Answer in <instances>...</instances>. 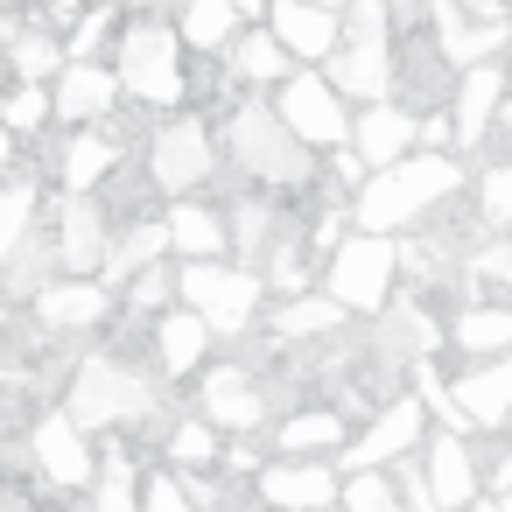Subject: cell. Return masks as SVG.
<instances>
[{
  "instance_id": "obj_24",
  "label": "cell",
  "mask_w": 512,
  "mask_h": 512,
  "mask_svg": "<svg viewBox=\"0 0 512 512\" xmlns=\"http://www.w3.org/2000/svg\"><path fill=\"white\" fill-rule=\"evenodd\" d=\"M148 344H155V365L169 372V379H183V372H197L204 365V351H211V323L197 316V309H169V316H155L148 323Z\"/></svg>"
},
{
  "instance_id": "obj_16",
  "label": "cell",
  "mask_w": 512,
  "mask_h": 512,
  "mask_svg": "<svg viewBox=\"0 0 512 512\" xmlns=\"http://www.w3.org/2000/svg\"><path fill=\"white\" fill-rule=\"evenodd\" d=\"M197 414H204L218 435H253V428L267 421V393H260V379H253L246 365H218V372H204V386H197Z\"/></svg>"
},
{
  "instance_id": "obj_20",
  "label": "cell",
  "mask_w": 512,
  "mask_h": 512,
  "mask_svg": "<svg viewBox=\"0 0 512 512\" xmlns=\"http://www.w3.org/2000/svg\"><path fill=\"white\" fill-rule=\"evenodd\" d=\"M505 85H512L505 64H477V71L456 78V106H449L456 148H484V141H491V120H498V106H505Z\"/></svg>"
},
{
  "instance_id": "obj_36",
  "label": "cell",
  "mask_w": 512,
  "mask_h": 512,
  "mask_svg": "<svg viewBox=\"0 0 512 512\" xmlns=\"http://www.w3.org/2000/svg\"><path fill=\"white\" fill-rule=\"evenodd\" d=\"M29 225H36V183L29 176L0 183V267L15 260V246L29 239Z\"/></svg>"
},
{
  "instance_id": "obj_35",
  "label": "cell",
  "mask_w": 512,
  "mask_h": 512,
  "mask_svg": "<svg viewBox=\"0 0 512 512\" xmlns=\"http://www.w3.org/2000/svg\"><path fill=\"white\" fill-rule=\"evenodd\" d=\"M8 71H15V85H50L64 71V50L43 29H15L8 36Z\"/></svg>"
},
{
  "instance_id": "obj_42",
  "label": "cell",
  "mask_w": 512,
  "mask_h": 512,
  "mask_svg": "<svg viewBox=\"0 0 512 512\" xmlns=\"http://www.w3.org/2000/svg\"><path fill=\"white\" fill-rule=\"evenodd\" d=\"M8 78L15 71H8V29H0V106H8Z\"/></svg>"
},
{
  "instance_id": "obj_26",
  "label": "cell",
  "mask_w": 512,
  "mask_h": 512,
  "mask_svg": "<svg viewBox=\"0 0 512 512\" xmlns=\"http://www.w3.org/2000/svg\"><path fill=\"white\" fill-rule=\"evenodd\" d=\"M449 344L477 365V358H512V302H470L449 316Z\"/></svg>"
},
{
  "instance_id": "obj_45",
  "label": "cell",
  "mask_w": 512,
  "mask_h": 512,
  "mask_svg": "<svg viewBox=\"0 0 512 512\" xmlns=\"http://www.w3.org/2000/svg\"><path fill=\"white\" fill-rule=\"evenodd\" d=\"M8 162H15V134H8V127H0V169H8Z\"/></svg>"
},
{
  "instance_id": "obj_19",
  "label": "cell",
  "mask_w": 512,
  "mask_h": 512,
  "mask_svg": "<svg viewBox=\"0 0 512 512\" xmlns=\"http://www.w3.org/2000/svg\"><path fill=\"white\" fill-rule=\"evenodd\" d=\"M449 393H456V407L470 414L477 435L512 428V358H477V365H463V372L449 379Z\"/></svg>"
},
{
  "instance_id": "obj_11",
  "label": "cell",
  "mask_w": 512,
  "mask_h": 512,
  "mask_svg": "<svg viewBox=\"0 0 512 512\" xmlns=\"http://www.w3.org/2000/svg\"><path fill=\"white\" fill-rule=\"evenodd\" d=\"M253 491L267 512H330L344 498V470L330 456H274L253 477Z\"/></svg>"
},
{
  "instance_id": "obj_5",
  "label": "cell",
  "mask_w": 512,
  "mask_h": 512,
  "mask_svg": "<svg viewBox=\"0 0 512 512\" xmlns=\"http://www.w3.org/2000/svg\"><path fill=\"white\" fill-rule=\"evenodd\" d=\"M85 435H106V428H120V421H148L155 414V379L141 372V365H127V358H113V351H92V358H78V372H71V407H64Z\"/></svg>"
},
{
  "instance_id": "obj_3",
  "label": "cell",
  "mask_w": 512,
  "mask_h": 512,
  "mask_svg": "<svg viewBox=\"0 0 512 512\" xmlns=\"http://www.w3.org/2000/svg\"><path fill=\"white\" fill-rule=\"evenodd\" d=\"M323 78L358 106H393L400 99V57H393V8L386 0H351L344 43H337Z\"/></svg>"
},
{
  "instance_id": "obj_41",
  "label": "cell",
  "mask_w": 512,
  "mask_h": 512,
  "mask_svg": "<svg viewBox=\"0 0 512 512\" xmlns=\"http://www.w3.org/2000/svg\"><path fill=\"white\" fill-rule=\"evenodd\" d=\"M141 512H197V498L183 491V477H176V470H155V477H148V491H141Z\"/></svg>"
},
{
  "instance_id": "obj_23",
  "label": "cell",
  "mask_w": 512,
  "mask_h": 512,
  "mask_svg": "<svg viewBox=\"0 0 512 512\" xmlns=\"http://www.w3.org/2000/svg\"><path fill=\"white\" fill-rule=\"evenodd\" d=\"M162 253H169V225H162V218L120 225V232H113V253H106V267H99V281L120 295V288H134L148 267H162Z\"/></svg>"
},
{
  "instance_id": "obj_33",
  "label": "cell",
  "mask_w": 512,
  "mask_h": 512,
  "mask_svg": "<svg viewBox=\"0 0 512 512\" xmlns=\"http://www.w3.org/2000/svg\"><path fill=\"white\" fill-rule=\"evenodd\" d=\"M141 491H148V477H134V456L113 442L92 477V512H141Z\"/></svg>"
},
{
  "instance_id": "obj_29",
  "label": "cell",
  "mask_w": 512,
  "mask_h": 512,
  "mask_svg": "<svg viewBox=\"0 0 512 512\" xmlns=\"http://www.w3.org/2000/svg\"><path fill=\"white\" fill-rule=\"evenodd\" d=\"M43 267H57V232L36 218V225H29V239L15 246V260L0 267V295H8V302H36V295L50 288V274H43Z\"/></svg>"
},
{
  "instance_id": "obj_32",
  "label": "cell",
  "mask_w": 512,
  "mask_h": 512,
  "mask_svg": "<svg viewBox=\"0 0 512 512\" xmlns=\"http://www.w3.org/2000/svg\"><path fill=\"white\" fill-rule=\"evenodd\" d=\"M225 225H232V253H239V267H260V260H267V246L288 232V225H281V211H274V204H253V197H246V204H232V218H225Z\"/></svg>"
},
{
  "instance_id": "obj_12",
  "label": "cell",
  "mask_w": 512,
  "mask_h": 512,
  "mask_svg": "<svg viewBox=\"0 0 512 512\" xmlns=\"http://www.w3.org/2000/svg\"><path fill=\"white\" fill-rule=\"evenodd\" d=\"M50 232H57V267L78 274V281H99V267H106L120 225H113V211H106L99 197H64Z\"/></svg>"
},
{
  "instance_id": "obj_14",
  "label": "cell",
  "mask_w": 512,
  "mask_h": 512,
  "mask_svg": "<svg viewBox=\"0 0 512 512\" xmlns=\"http://www.w3.org/2000/svg\"><path fill=\"white\" fill-rule=\"evenodd\" d=\"M351 155L365 162V169H393V162H407V155H421V113L414 106H358L351 113Z\"/></svg>"
},
{
  "instance_id": "obj_44",
  "label": "cell",
  "mask_w": 512,
  "mask_h": 512,
  "mask_svg": "<svg viewBox=\"0 0 512 512\" xmlns=\"http://www.w3.org/2000/svg\"><path fill=\"white\" fill-rule=\"evenodd\" d=\"M302 8H323V15H351V0H302Z\"/></svg>"
},
{
  "instance_id": "obj_15",
  "label": "cell",
  "mask_w": 512,
  "mask_h": 512,
  "mask_svg": "<svg viewBox=\"0 0 512 512\" xmlns=\"http://www.w3.org/2000/svg\"><path fill=\"white\" fill-rule=\"evenodd\" d=\"M29 309H36V330H43V337H85V330H99V323L113 316V288L64 274V281H50Z\"/></svg>"
},
{
  "instance_id": "obj_18",
  "label": "cell",
  "mask_w": 512,
  "mask_h": 512,
  "mask_svg": "<svg viewBox=\"0 0 512 512\" xmlns=\"http://www.w3.org/2000/svg\"><path fill=\"white\" fill-rule=\"evenodd\" d=\"M50 99H57L64 127H106L120 113V78L106 64H64L57 85H50Z\"/></svg>"
},
{
  "instance_id": "obj_27",
  "label": "cell",
  "mask_w": 512,
  "mask_h": 512,
  "mask_svg": "<svg viewBox=\"0 0 512 512\" xmlns=\"http://www.w3.org/2000/svg\"><path fill=\"white\" fill-rule=\"evenodd\" d=\"M344 442H351V421L337 407H302V414H281L274 428L281 456H344Z\"/></svg>"
},
{
  "instance_id": "obj_10",
  "label": "cell",
  "mask_w": 512,
  "mask_h": 512,
  "mask_svg": "<svg viewBox=\"0 0 512 512\" xmlns=\"http://www.w3.org/2000/svg\"><path fill=\"white\" fill-rule=\"evenodd\" d=\"M274 113L309 148H351V106L323 71H295L288 85H274Z\"/></svg>"
},
{
  "instance_id": "obj_25",
  "label": "cell",
  "mask_w": 512,
  "mask_h": 512,
  "mask_svg": "<svg viewBox=\"0 0 512 512\" xmlns=\"http://www.w3.org/2000/svg\"><path fill=\"white\" fill-rule=\"evenodd\" d=\"M113 169H120V148H113V134H106V127H78V134H71V148H64V162H57L64 197H99Z\"/></svg>"
},
{
  "instance_id": "obj_7",
  "label": "cell",
  "mask_w": 512,
  "mask_h": 512,
  "mask_svg": "<svg viewBox=\"0 0 512 512\" xmlns=\"http://www.w3.org/2000/svg\"><path fill=\"white\" fill-rule=\"evenodd\" d=\"M260 295L267 281L239 260H183V309H197L211 337H246L260 323Z\"/></svg>"
},
{
  "instance_id": "obj_8",
  "label": "cell",
  "mask_w": 512,
  "mask_h": 512,
  "mask_svg": "<svg viewBox=\"0 0 512 512\" xmlns=\"http://www.w3.org/2000/svg\"><path fill=\"white\" fill-rule=\"evenodd\" d=\"M211 176H218V141L197 113H176L148 134V183L162 197H197Z\"/></svg>"
},
{
  "instance_id": "obj_34",
  "label": "cell",
  "mask_w": 512,
  "mask_h": 512,
  "mask_svg": "<svg viewBox=\"0 0 512 512\" xmlns=\"http://www.w3.org/2000/svg\"><path fill=\"white\" fill-rule=\"evenodd\" d=\"M162 449H169V463H176V470H211V463H218V449H225V435H218L204 414H183V421H169Z\"/></svg>"
},
{
  "instance_id": "obj_30",
  "label": "cell",
  "mask_w": 512,
  "mask_h": 512,
  "mask_svg": "<svg viewBox=\"0 0 512 512\" xmlns=\"http://www.w3.org/2000/svg\"><path fill=\"white\" fill-rule=\"evenodd\" d=\"M225 64H232V78H239V85H253V92H274V85H288V78H295V71H288L295 57L281 50V36H274V29H246V36L232 43V57H225Z\"/></svg>"
},
{
  "instance_id": "obj_40",
  "label": "cell",
  "mask_w": 512,
  "mask_h": 512,
  "mask_svg": "<svg viewBox=\"0 0 512 512\" xmlns=\"http://www.w3.org/2000/svg\"><path fill=\"white\" fill-rule=\"evenodd\" d=\"M50 113H57L50 85H15V92H8V106H0V127H8V134L22 141V134H36V127H43Z\"/></svg>"
},
{
  "instance_id": "obj_48",
  "label": "cell",
  "mask_w": 512,
  "mask_h": 512,
  "mask_svg": "<svg viewBox=\"0 0 512 512\" xmlns=\"http://www.w3.org/2000/svg\"><path fill=\"white\" fill-rule=\"evenodd\" d=\"M498 512H512V491H505V498H498Z\"/></svg>"
},
{
  "instance_id": "obj_38",
  "label": "cell",
  "mask_w": 512,
  "mask_h": 512,
  "mask_svg": "<svg viewBox=\"0 0 512 512\" xmlns=\"http://www.w3.org/2000/svg\"><path fill=\"white\" fill-rule=\"evenodd\" d=\"M337 505H344V512H407V505H400V484H393V470H351Z\"/></svg>"
},
{
  "instance_id": "obj_39",
  "label": "cell",
  "mask_w": 512,
  "mask_h": 512,
  "mask_svg": "<svg viewBox=\"0 0 512 512\" xmlns=\"http://www.w3.org/2000/svg\"><path fill=\"white\" fill-rule=\"evenodd\" d=\"M463 267H470V281H477V288H491V302H498V295H512V232H491Z\"/></svg>"
},
{
  "instance_id": "obj_37",
  "label": "cell",
  "mask_w": 512,
  "mask_h": 512,
  "mask_svg": "<svg viewBox=\"0 0 512 512\" xmlns=\"http://www.w3.org/2000/svg\"><path fill=\"white\" fill-rule=\"evenodd\" d=\"M477 225L484 232H512V155L477 169Z\"/></svg>"
},
{
  "instance_id": "obj_9",
  "label": "cell",
  "mask_w": 512,
  "mask_h": 512,
  "mask_svg": "<svg viewBox=\"0 0 512 512\" xmlns=\"http://www.w3.org/2000/svg\"><path fill=\"white\" fill-rule=\"evenodd\" d=\"M421 442H428V407H421V393H407V400H379L372 421H365V435L344 442L337 470H344V477H351V470H393V463L421 456Z\"/></svg>"
},
{
  "instance_id": "obj_21",
  "label": "cell",
  "mask_w": 512,
  "mask_h": 512,
  "mask_svg": "<svg viewBox=\"0 0 512 512\" xmlns=\"http://www.w3.org/2000/svg\"><path fill=\"white\" fill-rule=\"evenodd\" d=\"M162 225H169V253H176V260H232V225H225L218 204L176 197V204L162 211Z\"/></svg>"
},
{
  "instance_id": "obj_47",
  "label": "cell",
  "mask_w": 512,
  "mask_h": 512,
  "mask_svg": "<svg viewBox=\"0 0 512 512\" xmlns=\"http://www.w3.org/2000/svg\"><path fill=\"white\" fill-rule=\"evenodd\" d=\"M0 344H8V295H0Z\"/></svg>"
},
{
  "instance_id": "obj_49",
  "label": "cell",
  "mask_w": 512,
  "mask_h": 512,
  "mask_svg": "<svg viewBox=\"0 0 512 512\" xmlns=\"http://www.w3.org/2000/svg\"><path fill=\"white\" fill-rule=\"evenodd\" d=\"M134 8H155V0H134Z\"/></svg>"
},
{
  "instance_id": "obj_28",
  "label": "cell",
  "mask_w": 512,
  "mask_h": 512,
  "mask_svg": "<svg viewBox=\"0 0 512 512\" xmlns=\"http://www.w3.org/2000/svg\"><path fill=\"white\" fill-rule=\"evenodd\" d=\"M239 22H246V15L232 8V0H183L176 36H183V50H197V57H232V43L246 36Z\"/></svg>"
},
{
  "instance_id": "obj_46",
  "label": "cell",
  "mask_w": 512,
  "mask_h": 512,
  "mask_svg": "<svg viewBox=\"0 0 512 512\" xmlns=\"http://www.w3.org/2000/svg\"><path fill=\"white\" fill-rule=\"evenodd\" d=\"M57 8H113V0H57Z\"/></svg>"
},
{
  "instance_id": "obj_2",
  "label": "cell",
  "mask_w": 512,
  "mask_h": 512,
  "mask_svg": "<svg viewBox=\"0 0 512 512\" xmlns=\"http://www.w3.org/2000/svg\"><path fill=\"white\" fill-rule=\"evenodd\" d=\"M120 64H113V78H120V99L127 106H148V113H176L183 99H190V50H183V36L162 22V15H141V22H127L120 29Z\"/></svg>"
},
{
  "instance_id": "obj_1",
  "label": "cell",
  "mask_w": 512,
  "mask_h": 512,
  "mask_svg": "<svg viewBox=\"0 0 512 512\" xmlns=\"http://www.w3.org/2000/svg\"><path fill=\"white\" fill-rule=\"evenodd\" d=\"M456 190H463V162L421 148V155H407V162H393V169H372L365 190L351 197V218H358V232L400 239V232H421Z\"/></svg>"
},
{
  "instance_id": "obj_31",
  "label": "cell",
  "mask_w": 512,
  "mask_h": 512,
  "mask_svg": "<svg viewBox=\"0 0 512 512\" xmlns=\"http://www.w3.org/2000/svg\"><path fill=\"white\" fill-rule=\"evenodd\" d=\"M337 330H344V309H337L323 288L288 295V302L274 309V344H316V337H337Z\"/></svg>"
},
{
  "instance_id": "obj_22",
  "label": "cell",
  "mask_w": 512,
  "mask_h": 512,
  "mask_svg": "<svg viewBox=\"0 0 512 512\" xmlns=\"http://www.w3.org/2000/svg\"><path fill=\"white\" fill-rule=\"evenodd\" d=\"M267 29L281 36L288 57L302 64H330L337 43H344V15H323V8H302V0H274L267 8Z\"/></svg>"
},
{
  "instance_id": "obj_13",
  "label": "cell",
  "mask_w": 512,
  "mask_h": 512,
  "mask_svg": "<svg viewBox=\"0 0 512 512\" xmlns=\"http://www.w3.org/2000/svg\"><path fill=\"white\" fill-rule=\"evenodd\" d=\"M29 456L57 491H92V477H99V456H92V442H85V428L71 414H43L29 428Z\"/></svg>"
},
{
  "instance_id": "obj_43",
  "label": "cell",
  "mask_w": 512,
  "mask_h": 512,
  "mask_svg": "<svg viewBox=\"0 0 512 512\" xmlns=\"http://www.w3.org/2000/svg\"><path fill=\"white\" fill-rule=\"evenodd\" d=\"M232 8H239V15H246V22H260V15H267V8H274V0H232Z\"/></svg>"
},
{
  "instance_id": "obj_6",
  "label": "cell",
  "mask_w": 512,
  "mask_h": 512,
  "mask_svg": "<svg viewBox=\"0 0 512 512\" xmlns=\"http://www.w3.org/2000/svg\"><path fill=\"white\" fill-rule=\"evenodd\" d=\"M323 295L344 316H379L400 295V239L379 232H351L330 260H323Z\"/></svg>"
},
{
  "instance_id": "obj_4",
  "label": "cell",
  "mask_w": 512,
  "mask_h": 512,
  "mask_svg": "<svg viewBox=\"0 0 512 512\" xmlns=\"http://www.w3.org/2000/svg\"><path fill=\"white\" fill-rule=\"evenodd\" d=\"M225 155H232L253 183H267V190H295V183H309V176H316L309 141H295V134H288V120H281L267 99H246V106L225 120Z\"/></svg>"
},
{
  "instance_id": "obj_17",
  "label": "cell",
  "mask_w": 512,
  "mask_h": 512,
  "mask_svg": "<svg viewBox=\"0 0 512 512\" xmlns=\"http://www.w3.org/2000/svg\"><path fill=\"white\" fill-rule=\"evenodd\" d=\"M421 470H428V491H435L442 512H470V505L484 498V470H477V456H470V435L435 428V435L421 442Z\"/></svg>"
}]
</instances>
